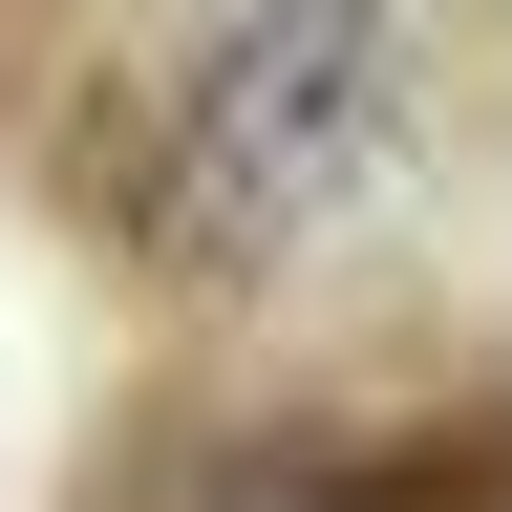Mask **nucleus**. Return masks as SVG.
Wrapping results in <instances>:
<instances>
[{
	"label": "nucleus",
	"instance_id": "f257e3e1",
	"mask_svg": "<svg viewBox=\"0 0 512 512\" xmlns=\"http://www.w3.org/2000/svg\"><path fill=\"white\" fill-rule=\"evenodd\" d=\"M384 107H406V22H384V0H256V22L171 86L150 171H128V256H150V278H256V256H299L363 192Z\"/></svg>",
	"mask_w": 512,
	"mask_h": 512
},
{
	"label": "nucleus",
	"instance_id": "f03ea898",
	"mask_svg": "<svg viewBox=\"0 0 512 512\" xmlns=\"http://www.w3.org/2000/svg\"><path fill=\"white\" fill-rule=\"evenodd\" d=\"M214 512H384V491H363V470H235Z\"/></svg>",
	"mask_w": 512,
	"mask_h": 512
}]
</instances>
